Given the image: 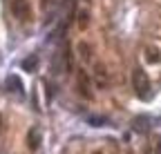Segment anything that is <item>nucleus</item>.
<instances>
[{
  "instance_id": "obj_7",
  "label": "nucleus",
  "mask_w": 161,
  "mask_h": 154,
  "mask_svg": "<svg viewBox=\"0 0 161 154\" xmlns=\"http://www.w3.org/2000/svg\"><path fill=\"white\" fill-rule=\"evenodd\" d=\"M94 76H96V81H98V85H105V72H103V67H96V72H94Z\"/></svg>"
},
{
  "instance_id": "obj_2",
  "label": "nucleus",
  "mask_w": 161,
  "mask_h": 154,
  "mask_svg": "<svg viewBox=\"0 0 161 154\" xmlns=\"http://www.w3.org/2000/svg\"><path fill=\"white\" fill-rule=\"evenodd\" d=\"M14 13H16L18 18H27V16H29L27 0H14Z\"/></svg>"
},
{
  "instance_id": "obj_11",
  "label": "nucleus",
  "mask_w": 161,
  "mask_h": 154,
  "mask_svg": "<svg viewBox=\"0 0 161 154\" xmlns=\"http://www.w3.org/2000/svg\"><path fill=\"white\" fill-rule=\"evenodd\" d=\"M154 154H161V141L157 143V150H154Z\"/></svg>"
},
{
  "instance_id": "obj_6",
  "label": "nucleus",
  "mask_w": 161,
  "mask_h": 154,
  "mask_svg": "<svg viewBox=\"0 0 161 154\" xmlns=\"http://www.w3.org/2000/svg\"><path fill=\"white\" fill-rule=\"evenodd\" d=\"M27 141H29V150H36V147H38V141H40V136H38V130H31V132H29Z\"/></svg>"
},
{
  "instance_id": "obj_9",
  "label": "nucleus",
  "mask_w": 161,
  "mask_h": 154,
  "mask_svg": "<svg viewBox=\"0 0 161 154\" xmlns=\"http://www.w3.org/2000/svg\"><path fill=\"white\" fill-rule=\"evenodd\" d=\"M90 123H92L94 127H101V125L105 123V119H98V116H90Z\"/></svg>"
},
{
  "instance_id": "obj_3",
  "label": "nucleus",
  "mask_w": 161,
  "mask_h": 154,
  "mask_svg": "<svg viewBox=\"0 0 161 154\" xmlns=\"http://www.w3.org/2000/svg\"><path fill=\"white\" fill-rule=\"evenodd\" d=\"M5 85H7V89L9 92H18V94H23V83H20V78L18 76H7V81H5Z\"/></svg>"
},
{
  "instance_id": "obj_4",
  "label": "nucleus",
  "mask_w": 161,
  "mask_h": 154,
  "mask_svg": "<svg viewBox=\"0 0 161 154\" xmlns=\"http://www.w3.org/2000/svg\"><path fill=\"white\" fill-rule=\"evenodd\" d=\"M78 87H80V94L85 98H90V78L85 72H78Z\"/></svg>"
},
{
  "instance_id": "obj_12",
  "label": "nucleus",
  "mask_w": 161,
  "mask_h": 154,
  "mask_svg": "<svg viewBox=\"0 0 161 154\" xmlns=\"http://www.w3.org/2000/svg\"><path fill=\"white\" fill-rule=\"evenodd\" d=\"M0 123H3V116H0Z\"/></svg>"
},
{
  "instance_id": "obj_5",
  "label": "nucleus",
  "mask_w": 161,
  "mask_h": 154,
  "mask_svg": "<svg viewBox=\"0 0 161 154\" xmlns=\"http://www.w3.org/2000/svg\"><path fill=\"white\" fill-rule=\"evenodd\" d=\"M36 67H38V56H29V58L23 61V69L25 72H34Z\"/></svg>"
},
{
  "instance_id": "obj_8",
  "label": "nucleus",
  "mask_w": 161,
  "mask_h": 154,
  "mask_svg": "<svg viewBox=\"0 0 161 154\" xmlns=\"http://www.w3.org/2000/svg\"><path fill=\"white\" fill-rule=\"evenodd\" d=\"M78 51H80V58H83V61H90V54H87L90 47H87L85 43H80V45H78Z\"/></svg>"
},
{
  "instance_id": "obj_10",
  "label": "nucleus",
  "mask_w": 161,
  "mask_h": 154,
  "mask_svg": "<svg viewBox=\"0 0 161 154\" xmlns=\"http://www.w3.org/2000/svg\"><path fill=\"white\" fill-rule=\"evenodd\" d=\"M78 23H80V27H85L87 25V13H80V20Z\"/></svg>"
},
{
  "instance_id": "obj_1",
  "label": "nucleus",
  "mask_w": 161,
  "mask_h": 154,
  "mask_svg": "<svg viewBox=\"0 0 161 154\" xmlns=\"http://www.w3.org/2000/svg\"><path fill=\"white\" fill-rule=\"evenodd\" d=\"M132 85H134V89H136V96H139V98H146V96H148L150 85H148V78H146V74L141 72V69H134V72H132Z\"/></svg>"
}]
</instances>
